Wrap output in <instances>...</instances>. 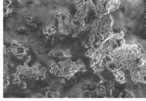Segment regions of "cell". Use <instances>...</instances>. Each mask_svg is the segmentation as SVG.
<instances>
[{"instance_id": "cell-1", "label": "cell", "mask_w": 146, "mask_h": 101, "mask_svg": "<svg viewBox=\"0 0 146 101\" xmlns=\"http://www.w3.org/2000/svg\"><path fill=\"white\" fill-rule=\"evenodd\" d=\"M110 56L116 64V70H123L129 72L146 59L141 47L136 44H125L112 51Z\"/></svg>"}, {"instance_id": "cell-2", "label": "cell", "mask_w": 146, "mask_h": 101, "mask_svg": "<svg viewBox=\"0 0 146 101\" xmlns=\"http://www.w3.org/2000/svg\"><path fill=\"white\" fill-rule=\"evenodd\" d=\"M129 76L134 83L146 84V59L140 66H136L129 71Z\"/></svg>"}, {"instance_id": "cell-3", "label": "cell", "mask_w": 146, "mask_h": 101, "mask_svg": "<svg viewBox=\"0 0 146 101\" xmlns=\"http://www.w3.org/2000/svg\"><path fill=\"white\" fill-rule=\"evenodd\" d=\"M46 72V68L44 67H42L39 71V74H44V73Z\"/></svg>"}, {"instance_id": "cell-4", "label": "cell", "mask_w": 146, "mask_h": 101, "mask_svg": "<svg viewBox=\"0 0 146 101\" xmlns=\"http://www.w3.org/2000/svg\"><path fill=\"white\" fill-rule=\"evenodd\" d=\"M4 83H5V85H8V84H9V80H8L5 79V80H4Z\"/></svg>"}, {"instance_id": "cell-5", "label": "cell", "mask_w": 146, "mask_h": 101, "mask_svg": "<svg viewBox=\"0 0 146 101\" xmlns=\"http://www.w3.org/2000/svg\"><path fill=\"white\" fill-rule=\"evenodd\" d=\"M26 83H22V87H23V88H25V87H26Z\"/></svg>"}, {"instance_id": "cell-6", "label": "cell", "mask_w": 146, "mask_h": 101, "mask_svg": "<svg viewBox=\"0 0 146 101\" xmlns=\"http://www.w3.org/2000/svg\"><path fill=\"white\" fill-rule=\"evenodd\" d=\"M76 36H77V34H76V33H75V34H74L72 35V37H76Z\"/></svg>"}, {"instance_id": "cell-7", "label": "cell", "mask_w": 146, "mask_h": 101, "mask_svg": "<svg viewBox=\"0 0 146 101\" xmlns=\"http://www.w3.org/2000/svg\"><path fill=\"white\" fill-rule=\"evenodd\" d=\"M145 21H146V11H145Z\"/></svg>"}]
</instances>
